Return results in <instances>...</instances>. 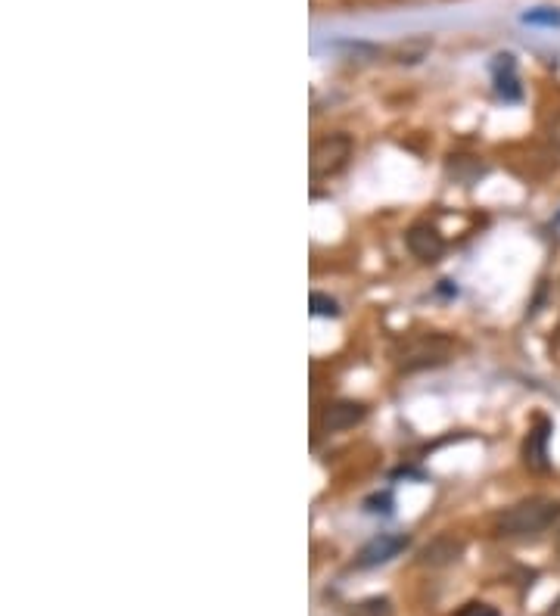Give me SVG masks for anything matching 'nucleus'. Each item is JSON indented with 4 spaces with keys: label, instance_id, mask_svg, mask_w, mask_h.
Listing matches in <instances>:
<instances>
[{
    "label": "nucleus",
    "instance_id": "obj_3",
    "mask_svg": "<svg viewBox=\"0 0 560 616\" xmlns=\"http://www.w3.org/2000/svg\"><path fill=\"white\" fill-rule=\"evenodd\" d=\"M355 153V140L349 134H324L312 144V159H308V172H312L315 181H324V178H333L340 175L343 168L349 165Z\"/></svg>",
    "mask_w": 560,
    "mask_h": 616
},
{
    "label": "nucleus",
    "instance_id": "obj_10",
    "mask_svg": "<svg viewBox=\"0 0 560 616\" xmlns=\"http://www.w3.org/2000/svg\"><path fill=\"white\" fill-rule=\"evenodd\" d=\"M349 616H392V601L389 598H364L352 604Z\"/></svg>",
    "mask_w": 560,
    "mask_h": 616
},
{
    "label": "nucleus",
    "instance_id": "obj_12",
    "mask_svg": "<svg viewBox=\"0 0 560 616\" xmlns=\"http://www.w3.org/2000/svg\"><path fill=\"white\" fill-rule=\"evenodd\" d=\"M523 22H529V25H548V28H554V25H560V10H551V7L529 10V13L523 16Z\"/></svg>",
    "mask_w": 560,
    "mask_h": 616
},
{
    "label": "nucleus",
    "instance_id": "obj_11",
    "mask_svg": "<svg viewBox=\"0 0 560 616\" xmlns=\"http://www.w3.org/2000/svg\"><path fill=\"white\" fill-rule=\"evenodd\" d=\"M308 305H312V315H318V318H336L340 315V305H336V299H330L324 293H312Z\"/></svg>",
    "mask_w": 560,
    "mask_h": 616
},
{
    "label": "nucleus",
    "instance_id": "obj_4",
    "mask_svg": "<svg viewBox=\"0 0 560 616\" xmlns=\"http://www.w3.org/2000/svg\"><path fill=\"white\" fill-rule=\"evenodd\" d=\"M405 243H408L411 256L420 259V262H427V265L436 262L445 252V237L439 234V228H436V224H430V221L411 224L408 234H405Z\"/></svg>",
    "mask_w": 560,
    "mask_h": 616
},
{
    "label": "nucleus",
    "instance_id": "obj_9",
    "mask_svg": "<svg viewBox=\"0 0 560 616\" xmlns=\"http://www.w3.org/2000/svg\"><path fill=\"white\" fill-rule=\"evenodd\" d=\"M492 78H495V91L504 97L517 103L523 97V88H520V78H517V63L511 53H498L495 63H492Z\"/></svg>",
    "mask_w": 560,
    "mask_h": 616
},
{
    "label": "nucleus",
    "instance_id": "obj_2",
    "mask_svg": "<svg viewBox=\"0 0 560 616\" xmlns=\"http://www.w3.org/2000/svg\"><path fill=\"white\" fill-rule=\"evenodd\" d=\"M455 358V343L448 336L439 333H424L408 340L399 352V368L402 371H427V368H439V364Z\"/></svg>",
    "mask_w": 560,
    "mask_h": 616
},
{
    "label": "nucleus",
    "instance_id": "obj_14",
    "mask_svg": "<svg viewBox=\"0 0 560 616\" xmlns=\"http://www.w3.org/2000/svg\"><path fill=\"white\" fill-rule=\"evenodd\" d=\"M551 616H560V601L554 604V610H551Z\"/></svg>",
    "mask_w": 560,
    "mask_h": 616
},
{
    "label": "nucleus",
    "instance_id": "obj_8",
    "mask_svg": "<svg viewBox=\"0 0 560 616\" xmlns=\"http://www.w3.org/2000/svg\"><path fill=\"white\" fill-rule=\"evenodd\" d=\"M461 554H464V542L461 539H455V536H436L433 542L424 545V551H420V564L433 567V570L452 567V564H458V560H461Z\"/></svg>",
    "mask_w": 560,
    "mask_h": 616
},
{
    "label": "nucleus",
    "instance_id": "obj_13",
    "mask_svg": "<svg viewBox=\"0 0 560 616\" xmlns=\"http://www.w3.org/2000/svg\"><path fill=\"white\" fill-rule=\"evenodd\" d=\"M458 616H501L492 604H483V601H470L467 607H461Z\"/></svg>",
    "mask_w": 560,
    "mask_h": 616
},
{
    "label": "nucleus",
    "instance_id": "obj_5",
    "mask_svg": "<svg viewBox=\"0 0 560 616\" xmlns=\"http://www.w3.org/2000/svg\"><path fill=\"white\" fill-rule=\"evenodd\" d=\"M548 442H551V420L548 417H536V424L529 427L526 439H523V464L536 473H548L551 461H548Z\"/></svg>",
    "mask_w": 560,
    "mask_h": 616
},
{
    "label": "nucleus",
    "instance_id": "obj_1",
    "mask_svg": "<svg viewBox=\"0 0 560 616\" xmlns=\"http://www.w3.org/2000/svg\"><path fill=\"white\" fill-rule=\"evenodd\" d=\"M557 520H560V501L545 498V495H532L504 511L495 529L504 539H532V536H542V532L551 529Z\"/></svg>",
    "mask_w": 560,
    "mask_h": 616
},
{
    "label": "nucleus",
    "instance_id": "obj_15",
    "mask_svg": "<svg viewBox=\"0 0 560 616\" xmlns=\"http://www.w3.org/2000/svg\"><path fill=\"white\" fill-rule=\"evenodd\" d=\"M557 557H560V536H557Z\"/></svg>",
    "mask_w": 560,
    "mask_h": 616
},
{
    "label": "nucleus",
    "instance_id": "obj_6",
    "mask_svg": "<svg viewBox=\"0 0 560 616\" xmlns=\"http://www.w3.org/2000/svg\"><path fill=\"white\" fill-rule=\"evenodd\" d=\"M368 408L361 402H349V399H340V402H327L321 408V430L327 433H340V430H352L355 424H361Z\"/></svg>",
    "mask_w": 560,
    "mask_h": 616
},
{
    "label": "nucleus",
    "instance_id": "obj_7",
    "mask_svg": "<svg viewBox=\"0 0 560 616\" xmlns=\"http://www.w3.org/2000/svg\"><path fill=\"white\" fill-rule=\"evenodd\" d=\"M408 548V539L405 536H392V532H383V536L371 539L368 545L361 548L358 554V567H380V564H389L392 557H399L402 551Z\"/></svg>",
    "mask_w": 560,
    "mask_h": 616
}]
</instances>
